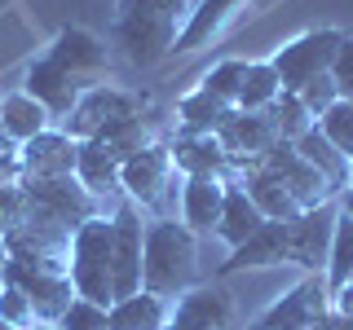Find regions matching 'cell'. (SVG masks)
<instances>
[{
    "label": "cell",
    "instance_id": "7c38bea8",
    "mask_svg": "<svg viewBox=\"0 0 353 330\" xmlns=\"http://www.w3.org/2000/svg\"><path fill=\"white\" fill-rule=\"evenodd\" d=\"M256 163H261L265 172H274V176H279V181L287 185V190H292V198L305 207V212H309V207H323V203H336V190H331L323 176L309 168V163H305V154L296 150L292 141H274V146L265 150Z\"/></svg>",
    "mask_w": 353,
    "mask_h": 330
},
{
    "label": "cell",
    "instance_id": "74e56055",
    "mask_svg": "<svg viewBox=\"0 0 353 330\" xmlns=\"http://www.w3.org/2000/svg\"><path fill=\"white\" fill-rule=\"evenodd\" d=\"M331 313H340V317H353V282H345L340 291H331Z\"/></svg>",
    "mask_w": 353,
    "mask_h": 330
},
{
    "label": "cell",
    "instance_id": "603a6c76",
    "mask_svg": "<svg viewBox=\"0 0 353 330\" xmlns=\"http://www.w3.org/2000/svg\"><path fill=\"white\" fill-rule=\"evenodd\" d=\"M0 128H5L9 146L18 150V146L36 141L40 132H49V128H58V124H53V115L31 93H5V97H0Z\"/></svg>",
    "mask_w": 353,
    "mask_h": 330
},
{
    "label": "cell",
    "instance_id": "f35d334b",
    "mask_svg": "<svg viewBox=\"0 0 353 330\" xmlns=\"http://www.w3.org/2000/svg\"><path fill=\"white\" fill-rule=\"evenodd\" d=\"M314 330H353V317H340V313H327Z\"/></svg>",
    "mask_w": 353,
    "mask_h": 330
},
{
    "label": "cell",
    "instance_id": "b9f144b4",
    "mask_svg": "<svg viewBox=\"0 0 353 330\" xmlns=\"http://www.w3.org/2000/svg\"><path fill=\"white\" fill-rule=\"evenodd\" d=\"M5 260H9V251H5V234H0V273H5Z\"/></svg>",
    "mask_w": 353,
    "mask_h": 330
},
{
    "label": "cell",
    "instance_id": "8992f818",
    "mask_svg": "<svg viewBox=\"0 0 353 330\" xmlns=\"http://www.w3.org/2000/svg\"><path fill=\"white\" fill-rule=\"evenodd\" d=\"M110 242H115L110 216L84 220L71 238V286H75L80 300H93L102 308L115 304V286H110Z\"/></svg>",
    "mask_w": 353,
    "mask_h": 330
},
{
    "label": "cell",
    "instance_id": "30bf717a",
    "mask_svg": "<svg viewBox=\"0 0 353 330\" xmlns=\"http://www.w3.org/2000/svg\"><path fill=\"white\" fill-rule=\"evenodd\" d=\"M336 216H340V203H323V207L301 212L296 220H287V264H301L305 273H323L327 278Z\"/></svg>",
    "mask_w": 353,
    "mask_h": 330
},
{
    "label": "cell",
    "instance_id": "484cf974",
    "mask_svg": "<svg viewBox=\"0 0 353 330\" xmlns=\"http://www.w3.org/2000/svg\"><path fill=\"white\" fill-rule=\"evenodd\" d=\"M261 225H265V216L256 212V203L248 198V190H243L239 181H230L225 185V207H221V220H216V238L234 251L256 234Z\"/></svg>",
    "mask_w": 353,
    "mask_h": 330
},
{
    "label": "cell",
    "instance_id": "f6af8a7d",
    "mask_svg": "<svg viewBox=\"0 0 353 330\" xmlns=\"http://www.w3.org/2000/svg\"><path fill=\"white\" fill-rule=\"evenodd\" d=\"M0 97H5V93H0Z\"/></svg>",
    "mask_w": 353,
    "mask_h": 330
},
{
    "label": "cell",
    "instance_id": "2e32d148",
    "mask_svg": "<svg viewBox=\"0 0 353 330\" xmlns=\"http://www.w3.org/2000/svg\"><path fill=\"white\" fill-rule=\"evenodd\" d=\"M75 159H80V141H71L62 128L40 132L36 141L18 146V172L31 181H49V176H75ZM18 176V181H22Z\"/></svg>",
    "mask_w": 353,
    "mask_h": 330
},
{
    "label": "cell",
    "instance_id": "d590c367",
    "mask_svg": "<svg viewBox=\"0 0 353 330\" xmlns=\"http://www.w3.org/2000/svg\"><path fill=\"white\" fill-rule=\"evenodd\" d=\"M22 225V190L18 181H0V234H14Z\"/></svg>",
    "mask_w": 353,
    "mask_h": 330
},
{
    "label": "cell",
    "instance_id": "d6a6232c",
    "mask_svg": "<svg viewBox=\"0 0 353 330\" xmlns=\"http://www.w3.org/2000/svg\"><path fill=\"white\" fill-rule=\"evenodd\" d=\"M58 330H110V322H106V308H102V304H93V300H80V295H75L71 308L62 313Z\"/></svg>",
    "mask_w": 353,
    "mask_h": 330
},
{
    "label": "cell",
    "instance_id": "ee69618b",
    "mask_svg": "<svg viewBox=\"0 0 353 330\" xmlns=\"http://www.w3.org/2000/svg\"><path fill=\"white\" fill-rule=\"evenodd\" d=\"M0 330H18V326H9V322H5V317H0Z\"/></svg>",
    "mask_w": 353,
    "mask_h": 330
},
{
    "label": "cell",
    "instance_id": "1f68e13d",
    "mask_svg": "<svg viewBox=\"0 0 353 330\" xmlns=\"http://www.w3.org/2000/svg\"><path fill=\"white\" fill-rule=\"evenodd\" d=\"M318 132H323L331 146H336L353 163V102H349V97H340V102L331 106L323 119H318Z\"/></svg>",
    "mask_w": 353,
    "mask_h": 330
},
{
    "label": "cell",
    "instance_id": "7402d4cb",
    "mask_svg": "<svg viewBox=\"0 0 353 330\" xmlns=\"http://www.w3.org/2000/svg\"><path fill=\"white\" fill-rule=\"evenodd\" d=\"M225 185L230 181H212V176H185L181 181V225L194 229L199 238L216 234L221 207H225Z\"/></svg>",
    "mask_w": 353,
    "mask_h": 330
},
{
    "label": "cell",
    "instance_id": "4316f807",
    "mask_svg": "<svg viewBox=\"0 0 353 330\" xmlns=\"http://www.w3.org/2000/svg\"><path fill=\"white\" fill-rule=\"evenodd\" d=\"M234 106L216 102L212 93H203V88H190V93L176 102V132H194V137H216L221 119L230 115Z\"/></svg>",
    "mask_w": 353,
    "mask_h": 330
},
{
    "label": "cell",
    "instance_id": "bcb514c9",
    "mask_svg": "<svg viewBox=\"0 0 353 330\" xmlns=\"http://www.w3.org/2000/svg\"><path fill=\"white\" fill-rule=\"evenodd\" d=\"M349 190H353V185H349Z\"/></svg>",
    "mask_w": 353,
    "mask_h": 330
},
{
    "label": "cell",
    "instance_id": "8d00e7d4",
    "mask_svg": "<svg viewBox=\"0 0 353 330\" xmlns=\"http://www.w3.org/2000/svg\"><path fill=\"white\" fill-rule=\"evenodd\" d=\"M331 80H336L340 97H349V102H353V36H345V40H340V49H336V62H331Z\"/></svg>",
    "mask_w": 353,
    "mask_h": 330
},
{
    "label": "cell",
    "instance_id": "60d3db41",
    "mask_svg": "<svg viewBox=\"0 0 353 330\" xmlns=\"http://www.w3.org/2000/svg\"><path fill=\"white\" fill-rule=\"evenodd\" d=\"M336 203H340V212H345V216L353 220V190H345V194H340V198H336Z\"/></svg>",
    "mask_w": 353,
    "mask_h": 330
},
{
    "label": "cell",
    "instance_id": "7a4b0ae2",
    "mask_svg": "<svg viewBox=\"0 0 353 330\" xmlns=\"http://www.w3.org/2000/svg\"><path fill=\"white\" fill-rule=\"evenodd\" d=\"M199 286V234L176 216L146 220V251H141V291L176 300Z\"/></svg>",
    "mask_w": 353,
    "mask_h": 330
},
{
    "label": "cell",
    "instance_id": "e575fe53",
    "mask_svg": "<svg viewBox=\"0 0 353 330\" xmlns=\"http://www.w3.org/2000/svg\"><path fill=\"white\" fill-rule=\"evenodd\" d=\"M0 317H5L9 326H18V330L36 326V308H31V300L18 291L14 282H0Z\"/></svg>",
    "mask_w": 353,
    "mask_h": 330
},
{
    "label": "cell",
    "instance_id": "836d02e7",
    "mask_svg": "<svg viewBox=\"0 0 353 330\" xmlns=\"http://www.w3.org/2000/svg\"><path fill=\"white\" fill-rule=\"evenodd\" d=\"M296 97L305 102V110H309L314 119H323L327 110L340 102V88H336V80H331V71H327V75H318V80H309V84H305Z\"/></svg>",
    "mask_w": 353,
    "mask_h": 330
},
{
    "label": "cell",
    "instance_id": "7bdbcfd3",
    "mask_svg": "<svg viewBox=\"0 0 353 330\" xmlns=\"http://www.w3.org/2000/svg\"><path fill=\"white\" fill-rule=\"evenodd\" d=\"M27 330H58V326H40V322H36V326H27Z\"/></svg>",
    "mask_w": 353,
    "mask_h": 330
},
{
    "label": "cell",
    "instance_id": "f546056e",
    "mask_svg": "<svg viewBox=\"0 0 353 330\" xmlns=\"http://www.w3.org/2000/svg\"><path fill=\"white\" fill-rule=\"evenodd\" d=\"M270 119H274V128H279V141H301L305 132L318 124V119L305 110V102H301L296 93H283L279 102L270 106Z\"/></svg>",
    "mask_w": 353,
    "mask_h": 330
},
{
    "label": "cell",
    "instance_id": "ba28073f",
    "mask_svg": "<svg viewBox=\"0 0 353 330\" xmlns=\"http://www.w3.org/2000/svg\"><path fill=\"white\" fill-rule=\"evenodd\" d=\"M331 313V286L323 273H305L287 295H279L248 330H314Z\"/></svg>",
    "mask_w": 353,
    "mask_h": 330
},
{
    "label": "cell",
    "instance_id": "52a82bcc",
    "mask_svg": "<svg viewBox=\"0 0 353 330\" xmlns=\"http://www.w3.org/2000/svg\"><path fill=\"white\" fill-rule=\"evenodd\" d=\"M340 40H345V31H336V27H318V31H305V36L287 40L270 58L274 71H279V80H283V93H301L309 80L327 75L331 62H336Z\"/></svg>",
    "mask_w": 353,
    "mask_h": 330
},
{
    "label": "cell",
    "instance_id": "4dcf8cb0",
    "mask_svg": "<svg viewBox=\"0 0 353 330\" xmlns=\"http://www.w3.org/2000/svg\"><path fill=\"white\" fill-rule=\"evenodd\" d=\"M243 71H248V62H243V58H225V62H216L212 71H203V80H199V88H203V93H212L216 102L234 106V102H239Z\"/></svg>",
    "mask_w": 353,
    "mask_h": 330
},
{
    "label": "cell",
    "instance_id": "ac0fdd59",
    "mask_svg": "<svg viewBox=\"0 0 353 330\" xmlns=\"http://www.w3.org/2000/svg\"><path fill=\"white\" fill-rule=\"evenodd\" d=\"M22 93H31L53 115V124H62V119L75 110V102L84 97V88L75 84L71 75H66L62 66L49 58V53H40V58L27 66V84H22Z\"/></svg>",
    "mask_w": 353,
    "mask_h": 330
},
{
    "label": "cell",
    "instance_id": "9a60e30c",
    "mask_svg": "<svg viewBox=\"0 0 353 330\" xmlns=\"http://www.w3.org/2000/svg\"><path fill=\"white\" fill-rule=\"evenodd\" d=\"M216 141L239 168V163H248V159H261V154L279 141V128H274L270 110H230L216 128Z\"/></svg>",
    "mask_w": 353,
    "mask_h": 330
},
{
    "label": "cell",
    "instance_id": "5bb4252c",
    "mask_svg": "<svg viewBox=\"0 0 353 330\" xmlns=\"http://www.w3.org/2000/svg\"><path fill=\"white\" fill-rule=\"evenodd\" d=\"M0 282H14L18 291L27 295L31 308H36V322H40V326H58L62 313H66V308H71V300H75L71 278L27 269V264H18V260H5V273H0Z\"/></svg>",
    "mask_w": 353,
    "mask_h": 330
},
{
    "label": "cell",
    "instance_id": "9c48e42d",
    "mask_svg": "<svg viewBox=\"0 0 353 330\" xmlns=\"http://www.w3.org/2000/svg\"><path fill=\"white\" fill-rule=\"evenodd\" d=\"M110 229H115V242H110V286H115V300L141 291V251H146V220H141L137 203H119L110 212Z\"/></svg>",
    "mask_w": 353,
    "mask_h": 330
},
{
    "label": "cell",
    "instance_id": "d4e9b609",
    "mask_svg": "<svg viewBox=\"0 0 353 330\" xmlns=\"http://www.w3.org/2000/svg\"><path fill=\"white\" fill-rule=\"evenodd\" d=\"M292 146L301 150L309 168H314L318 176H323V181L331 185V190H336V198H340V194H345L349 185H353V163H349V159H345V154H340L336 146H331V141L323 137V132H318V124L309 128L301 141H292Z\"/></svg>",
    "mask_w": 353,
    "mask_h": 330
},
{
    "label": "cell",
    "instance_id": "83f0119b",
    "mask_svg": "<svg viewBox=\"0 0 353 330\" xmlns=\"http://www.w3.org/2000/svg\"><path fill=\"white\" fill-rule=\"evenodd\" d=\"M279 97H283V80H279V71H274V62L270 58H265V62H248L234 110H270Z\"/></svg>",
    "mask_w": 353,
    "mask_h": 330
},
{
    "label": "cell",
    "instance_id": "cb8c5ba5",
    "mask_svg": "<svg viewBox=\"0 0 353 330\" xmlns=\"http://www.w3.org/2000/svg\"><path fill=\"white\" fill-rule=\"evenodd\" d=\"M168 313H172V300L137 291V295H124V300L110 304L106 322H110V330H163L168 326Z\"/></svg>",
    "mask_w": 353,
    "mask_h": 330
},
{
    "label": "cell",
    "instance_id": "d6986e66",
    "mask_svg": "<svg viewBox=\"0 0 353 330\" xmlns=\"http://www.w3.org/2000/svg\"><path fill=\"white\" fill-rule=\"evenodd\" d=\"M172 163L181 176H212V181H234L239 168L225 150H221L216 137H194V132H176L168 141Z\"/></svg>",
    "mask_w": 353,
    "mask_h": 330
},
{
    "label": "cell",
    "instance_id": "4fadbf2b",
    "mask_svg": "<svg viewBox=\"0 0 353 330\" xmlns=\"http://www.w3.org/2000/svg\"><path fill=\"white\" fill-rule=\"evenodd\" d=\"M163 330H234V295L216 282L176 295Z\"/></svg>",
    "mask_w": 353,
    "mask_h": 330
},
{
    "label": "cell",
    "instance_id": "8fae6325",
    "mask_svg": "<svg viewBox=\"0 0 353 330\" xmlns=\"http://www.w3.org/2000/svg\"><path fill=\"white\" fill-rule=\"evenodd\" d=\"M44 53H49V58L84 88V93L110 80V49L93 36V31H84V27H62Z\"/></svg>",
    "mask_w": 353,
    "mask_h": 330
},
{
    "label": "cell",
    "instance_id": "6da1fadb",
    "mask_svg": "<svg viewBox=\"0 0 353 330\" xmlns=\"http://www.w3.org/2000/svg\"><path fill=\"white\" fill-rule=\"evenodd\" d=\"M190 18V0H119L115 14V49L128 66H159L172 58V44Z\"/></svg>",
    "mask_w": 353,
    "mask_h": 330
},
{
    "label": "cell",
    "instance_id": "e0dca14e",
    "mask_svg": "<svg viewBox=\"0 0 353 330\" xmlns=\"http://www.w3.org/2000/svg\"><path fill=\"white\" fill-rule=\"evenodd\" d=\"M119 168L124 163L110 154L106 141H80V159H75V181L84 185L88 194L102 203V216H110L119 203H124V190H119Z\"/></svg>",
    "mask_w": 353,
    "mask_h": 330
},
{
    "label": "cell",
    "instance_id": "44dd1931",
    "mask_svg": "<svg viewBox=\"0 0 353 330\" xmlns=\"http://www.w3.org/2000/svg\"><path fill=\"white\" fill-rule=\"evenodd\" d=\"M274 264H287V220H265L243 247L230 251V260L221 264V278L243 269H274Z\"/></svg>",
    "mask_w": 353,
    "mask_h": 330
},
{
    "label": "cell",
    "instance_id": "ab89813d",
    "mask_svg": "<svg viewBox=\"0 0 353 330\" xmlns=\"http://www.w3.org/2000/svg\"><path fill=\"white\" fill-rule=\"evenodd\" d=\"M14 154H18V150H14V146H9V137H5V128H0V163H5V159H14Z\"/></svg>",
    "mask_w": 353,
    "mask_h": 330
},
{
    "label": "cell",
    "instance_id": "f1b7e54d",
    "mask_svg": "<svg viewBox=\"0 0 353 330\" xmlns=\"http://www.w3.org/2000/svg\"><path fill=\"white\" fill-rule=\"evenodd\" d=\"M345 282H353V220L340 212L336 216V238H331V256H327V286L340 291Z\"/></svg>",
    "mask_w": 353,
    "mask_h": 330
},
{
    "label": "cell",
    "instance_id": "5b68a950",
    "mask_svg": "<svg viewBox=\"0 0 353 330\" xmlns=\"http://www.w3.org/2000/svg\"><path fill=\"white\" fill-rule=\"evenodd\" d=\"M146 110H150V97L146 93H137V88H119V84L106 80V84L88 88L58 128L71 141H97V137H106V132L124 128L128 119L146 115Z\"/></svg>",
    "mask_w": 353,
    "mask_h": 330
},
{
    "label": "cell",
    "instance_id": "3957f363",
    "mask_svg": "<svg viewBox=\"0 0 353 330\" xmlns=\"http://www.w3.org/2000/svg\"><path fill=\"white\" fill-rule=\"evenodd\" d=\"M18 190H22V225L44 229V234L75 238V229H80L84 220L102 216V203H97L75 176H49V181L22 176Z\"/></svg>",
    "mask_w": 353,
    "mask_h": 330
},
{
    "label": "cell",
    "instance_id": "ffe728a7",
    "mask_svg": "<svg viewBox=\"0 0 353 330\" xmlns=\"http://www.w3.org/2000/svg\"><path fill=\"white\" fill-rule=\"evenodd\" d=\"M234 181L248 190V198L256 203V212H261L265 220H296V216L305 212V207L292 198V190H287V185H283L274 172H265L256 159L239 163V176H234Z\"/></svg>",
    "mask_w": 353,
    "mask_h": 330
},
{
    "label": "cell",
    "instance_id": "277c9868",
    "mask_svg": "<svg viewBox=\"0 0 353 330\" xmlns=\"http://www.w3.org/2000/svg\"><path fill=\"white\" fill-rule=\"evenodd\" d=\"M181 181L185 176L176 172L168 141H154V146L132 154L124 168H119V190H124V198L137 203L141 212H150V220L168 216L172 198H176V207H181Z\"/></svg>",
    "mask_w": 353,
    "mask_h": 330
}]
</instances>
